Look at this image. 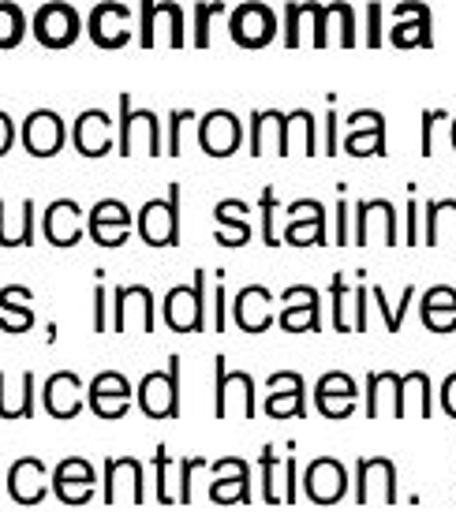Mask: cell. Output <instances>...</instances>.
<instances>
[{
	"label": "cell",
	"mask_w": 456,
	"mask_h": 512,
	"mask_svg": "<svg viewBox=\"0 0 456 512\" xmlns=\"http://www.w3.org/2000/svg\"><path fill=\"white\" fill-rule=\"evenodd\" d=\"M217 389H214V415L217 419H255L258 400H255V378L247 370H228V359H214Z\"/></svg>",
	"instance_id": "1"
},
{
	"label": "cell",
	"mask_w": 456,
	"mask_h": 512,
	"mask_svg": "<svg viewBox=\"0 0 456 512\" xmlns=\"http://www.w3.org/2000/svg\"><path fill=\"white\" fill-rule=\"evenodd\" d=\"M135 400L146 419H176L180 415V356H169V367L146 374Z\"/></svg>",
	"instance_id": "2"
},
{
	"label": "cell",
	"mask_w": 456,
	"mask_h": 512,
	"mask_svg": "<svg viewBox=\"0 0 456 512\" xmlns=\"http://www.w3.org/2000/svg\"><path fill=\"white\" fill-rule=\"evenodd\" d=\"M352 494L359 505H397V464L389 456H359Z\"/></svg>",
	"instance_id": "3"
},
{
	"label": "cell",
	"mask_w": 456,
	"mask_h": 512,
	"mask_svg": "<svg viewBox=\"0 0 456 512\" xmlns=\"http://www.w3.org/2000/svg\"><path fill=\"white\" fill-rule=\"evenodd\" d=\"M165 322L176 333H202L206 329V270H195L191 288H172L165 296Z\"/></svg>",
	"instance_id": "4"
},
{
	"label": "cell",
	"mask_w": 456,
	"mask_h": 512,
	"mask_svg": "<svg viewBox=\"0 0 456 512\" xmlns=\"http://www.w3.org/2000/svg\"><path fill=\"white\" fill-rule=\"evenodd\" d=\"M139 232L150 247H176L180 240V184L169 187V199H150L139 210Z\"/></svg>",
	"instance_id": "5"
},
{
	"label": "cell",
	"mask_w": 456,
	"mask_h": 512,
	"mask_svg": "<svg viewBox=\"0 0 456 512\" xmlns=\"http://www.w3.org/2000/svg\"><path fill=\"white\" fill-rule=\"evenodd\" d=\"M348 490H352V479H348V468L337 456H318L303 471V494L314 505H337V501L348 498Z\"/></svg>",
	"instance_id": "6"
},
{
	"label": "cell",
	"mask_w": 456,
	"mask_h": 512,
	"mask_svg": "<svg viewBox=\"0 0 456 512\" xmlns=\"http://www.w3.org/2000/svg\"><path fill=\"white\" fill-rule=\"evenodd\" d=\"M86 408L98 419H105V423L124 419L131 408V382L116 370H101L98 378L90 382V389H86Z\"/></svg>",
	"instance_id": "7"
},
{
	"label": "cell",
	"mask_w": 456,
	"mask_h": 512,
	"mask_svg": "<svg viewBox=\"0 0 456 512\" xmlns=\"http://www.w3.org/2000/svg\"><path fill=\"white\" fill-rule=\"evenodd\" d=\"M266 404L262 412L270 419H303L307 415V385H303V374L296 370H277L266 382Z\"/></svg>",
	"instance_id": "8"
},
{
	"label": "cell",
	"mask_w": 456,
	"mask_h": 512,
	"mask_svg": "<svg viewBox=\"0 0 456 512\" xmlns=\"http://www.w3.org/2000/svg\"><path fill=\"white\" fill-rule=\"evenodd\" d=\"M217 483H210V501L217 505H251V464L240 456H221L210 464Z\"/></svg>",
	"instance_id": "9"
},
{
	"label": "cell",
	"mask_w": 456,
	"mask_h": 512,
	"mask_svg": "<svg viewBox=\"0 0 456 512\" xmlns=\"http://www.w3.org/2000/svg\"><path fill=\"white\" fill-rule=\"evenodd\" d=\"M356 400H359V385L344 370H329L314 385V408L326 415V419H348V415L356 412Z\"/></svg>",
	"instance_id": "10"
},
{
	"label": "cell",
	"mask_w": 456,
	"mask_h": 512,
	"mask_svg": "<svg viewBox=\"0 0 456 512\" xmlns=\"http://www.w3.org/2000/svg\"><path fill=\"white\" fill-rule=\"evenodd\" d=\"M146 475H143V464L135 460V456H109L105 460V486H101V498L105 505H116L120 494L128 490V498L135 505H143L146 501Z\"/></svg>",
	"instance_id": "11"
},
{
	"label": "cell",
	"mask_w": 456,
	"mask_h": 512,
	"mask_svg": "<svg viewBox=\"0 0 456 512\" xmlns=\"http://www.w3.org/2000/svg\"><path fill=\"white\" fill-rule=\"evenodd\" d=\"M49 490H53V479L45 471L42 456H19L12 471H8V494H12V501H19V505H42L49 498Z\"/></svg>",
	"instance_id": "12"
},
{
	"label": "cell",
	"mask_w": 456,
	"mask_h": 512,
	"mask_svg": "<svg viewBox=\"0 0 456 512\" xmlns=\"http://www.w3.org/2000/svg\"><path fill=\"white\" fill-rule=\"evenodd\" d=\"M94 486H98V471L90 468V460L83 456H68L53 471V494L64 505H86L94 498Z\"/></svg>",
	"instance_id": "13"
},
{
	"label": "cell",
	"mask_w": 456,
	"mask_h": 512,
	"mask_svg": "<svg viewBox=\"0 0 456 512\" xmlns=\"http://www.w3.org/2000/svg\"><path fill=\"white\" fill-rule=\"evenodd\" d=\"M42 408L53 419H75V415L86 408V393H83V382H79V374L75 370H60L53 374L42 389Z\"/></svg>",
	"instance_id": "14"
},
{
	"label": "cell",
	"mask_w": 456,
	"mask_h": 512,
	"mask_svg": "<svg viewBox=\"0 0 456 512\" xmlns=\"http://www.w3.org/2000/svg\"><path fill=\"white\" fill-rule=\"evenodd\" d=\"M400 382L404 374L374 370L367 374V419H400Z\"/></svg>",
	"instance_id": "15"
},
{
	"label": "cell",
	"mask_w": 456,
	"mask_h": 512,
	"mask_svg": "<svg viewBox=\"0 0 456 512\" xmlns=\"http://www.w3.org/2000/svg\"><path fill=\"white\" fill-rule=\"evenodd\" d=\"M128 228H131V214L124 202L101 199L90 210V236L98 240V247H120L124 236H128Z\"/></svg>",
	"instance_id": "16"
},
{
	"label": "cell",
	"mask_w": 456,
	"mask_h": 512,
	"mask_svg": "<svg viewBox=\"0 0 456 512\" xmlns=\"http://www.w3.org/2000/svg\"><path fill=\"white\" fill-rule=\"evenodd\" d=\"M281 329L288 333H318L322 329V314H318V292L307 285L288 288L285 311H281Z\"/></svg>",
	"instance_id": "17"
},
{
	"label": "cell",
	"mask_w": 456,
	"mask_h": 512,
	"mask_svg": "<svg viewBox=\"0 0 456 512\" xmlns=\"http://www.w3.org/2000/svg\"><path fill=\"white\" fill-rule=\"evenodd\" d=\"M23 143L34 157H53L64 146V124H60L57 113H30L27 124H23Z\"/></svg>",
	"instance_id": "18"
},
{
	"label": "cell",
	"mask_w": 456,
	"mask_h": 512,
	"mask_svg": "<svg viewBox=\"0 0 456 512\" xmlns=\"http://www.w3.org/2000/svg\"><path fill=\"white\" fill-rule=\"evenodd\" d=\"M128 318H139V329L154 333V296H150V288H116V333H128Z\"/></svg>",
	"instance_id": "19"
},
{
	"label": "cell",
	"mask_w": 456,
	"mask_h": 512,
	"mask_svg": "<svg viewBox=\"0 0 456 512\" xmlns=\"http://www.w3.org/2000/svg\"><path fill=\"white\" fill-rule=\"evenodd\" d=\"M42 228H45V240L53 243V247H75L79 236H83V228H79V206L72 199H57L45 210Z\"/></svg>",
	"instance_id": "20"
},
{
	"label": "cell",
	"mask_w": 456,
	"mask_h": 512,
	"mask_svg": "<svg viewBox=\"0 0 456 512\" xmlns=\"http://www.w3.org/2000/svg\"><path fill=\"white\" fill-rule=\"evenodd\" d=\"M202 150L210 157H228L236 146H240V120L232 113H210L202 120Z\"/></svg>",
	"instance_id": "21"
},
{
	"label": "cell",
	"mask_w": 456,
	"mask_h": 512,
	"mask_svg": "<svg viewBox=\"0 0 456 512\" xmlns=\"http://www.w3.org/2000/svg\"><path fill=\"white\" fill-rule=\"evenodd\" d=\"M292 225H288V243L296 247H307V243H326V217H322V206L311 199L292 202Z\"/></svg>",
	"instance_id": "22"
},
{
	"label": "cell",
	"mask_w": 456,
	"mask_h": 512,
	"mask_svg": "<svg viewBox=\"0 0 456 512\" xmlns=\"http://www.w3.org/2000/svg\"><path fill=\"white\" fill-rule=\"evenodd\" d=\"M109 131H113L109 116L98 113V109H86V113L75 120L72 143L79 146L83 157H101V154H109Z\"/></svg>",
	"instance_id": "23"
},
{
	"label": "cell",
	"mask_w": 456,
	"mask_h": 512,
	"mask_svg": "<svg viewBox=\"0 0 456 512\" xmlns=\"http://www.w3.org/2000/svg\"><path fill=\"white\" fill-rule=\"evenodd\" d=\"M270 292L266 288H243L236 296V322H240L243 333H266L273 326V311H270Z\"/></svg>",
	"instance_id": "24"
},
{
	"label": "cell",
	"mask_w": 456,
	"mask_h": 512,
	"mask_svg": "<svg viewBox=\"0 0 456 512\" xmlns=\"http://www.w3.org/2000/svg\"><path fill=\"white\" fill-rule=\"evenodd\" d=\"M408 415H419V419L434 415V389H430L427 370H412L400 382V419H408Z\"/></svg>",
	"instance_id": "25"
},
{
	"label": "cell",
	"mask_w": 456,
	"mask_h": 512,
	"mask_svg": "<svg viewBox=\"0 0 456 512\" xmlns=\"http://www.w3.org/2000/svg\"><path fill=\"white\" fill-rule=\"evenodd\" d=\"M75 30H79V19H75V12L68 4H49L38 15V42L53 45V49L75 42Z\"/></svg>",
	"instance_id": "26"
},
{
	"label": "cell",
	"mask_w": 456,
	"mask_h": 512,
	"mask_svg": "<svg viewBox=\"0 0 456 512\" xmlns=\"http://www.w3.org/2000/svg\"><path fill=\"white\" fill-rule=\"evenodd\" d=\"M423 326L430 333H453L456 329V288H430L423 296Z\"/></svg>",
	"instance_id": "27"
},
{
	"label": "cell",
	"mask_w": 456,
	"mask_h": 512,
	"mask_svg": "<svg viewBox=\"0 0 456 512\" xmlns=\"http://www.w3.org/2000/svg\"><path fill=\"white\" fill-rule=\"evenodd\" d=\"M217 225H221V232H217V243L221 247H243V243L251 240V225L243 221V214H247V206L236 199L228 202H217Z\"/></svg>",
	"instance_id": "28"
},
{
	"label": "cell",
	"mask_w": 456,
	"mask_h": 512,
	"mask_svg": "<svg viewBox=\"0 0 456 512\" xmlns=\"http://www.w3.org/2000/svg\"><path fill=\"white\" fill-rule=\"evenodd\" d=\"M27 303H30V288H23V285L0 292V311H4L0 329H4V333H27V329L34 326V314H30Z\"/></svg>",
	"instance_id": "29"
},
{
	"label": "cell",
	"mask_w": 456,
	"mask_h": 512,
	"mask_svg": "<svg viewBox=\"0 0 456 512\" xmlns=\"http://www.w3.org/2000/svg\"><path fill=\"white\" fill-rule=\"evenodd\" d=\"M258 471H262V501H266V505H285V483H281L285 464L277 460V449H273V445H262Z\"/></svg>",
	"instance_id": "30"
},
{
	"label": "cell",
	"mask_w": 456,
	"mask_h": 512,
	"mask_svg": "<svg viewBox=\"0 0 456 512\" xmlns=\"http://www.w3.org/2000/svg\"><path fill=\"white\" fill-rule=\"evenodd\" d=\"M150 124V154H161V124H154V113H131L128 94H120V154L131 157V124Z\"/></svg>",
	"instance_id": "31"
},
{
	"label": "cell",
	"mask_w": 456,
	"mask_h": 512,
	"mask_svg": "<svg viewBox=\"0 0 456 512\" xmlns=\"http://www.w3.org/2000/svg\"><path fill=\"white\" fill-rule=\"evenodd\" d=\"M38 415V404H34V374H23V393L15 400H8V385H4V374H0V419H34Z\"/></svg>",
	"instance_id": "32"
},
{
	"label": "cell",
	"mask_w": 456,
	"mask_h": 512,
	"mask_svg": "<svg viewBox=\"0 0 456 512\" xmlns=\"http://www.w3.org/2000/svg\"><path fill=\"white\" fill-rule=\"evenodd\" d=\"M445 228L453 232V243H456V202H430L427 206V243L442 240Z\"/></svg>",
	"instance_id": "33"
},
{
	"label": "cell",
	"mask_w": 456,
	"mask_h": 512,
	"mask_svg": "<svg viewBox=\"0 0 456 512\" xmlns=\"http://www.w3.org/2000/svg\"><path fill=\"white\" fill-rule=\"evenodd\" d=\"M169 468H172V456L165 445H157V453H154V471H157V486H154V494L161 505H176V494L169 490Z\"/></svg>",
	"instance_id": "34"
},
{
	"label": "cell",
	"mask_w": 456,
	"mask_h": 512,
	"mask_svg": "<svg viewBox=\"0 0 456 512\" xmlns=\"http://www.w3.org/2000/svg\"><path fill=\"white\" fill-rule=\"evenodd\" d=\"M412 296H415V288H404V299H400V307H389V303H385V292H382V288H374V299H378V307H382L389 333H400V326H404V314H408V303H412Z\"/></svg>",
	"instance_id": "35"
},
{
	"label": "cell",
	"mask_w": 456,
	"mask_h": 512,
	"mask_svg": "<svg viewBox=\"0 0 456 512\" xmlns=\"http://www.w3.org/2000/svg\"><path fill=\"white\" fill-rule=\"evenodd\" d=\"M199 468H210V460H202V456H184L180 460V490H176L180 505H191V475Z\"/></svg>",
	"instance_id": "36"
},
{
	"label": "cell",
	"mask_w": 456,
	"mask_h": 512,
	"mask_svg": "<svg viewBox=\"0 0 456 512\" xmlns=\"http://www.w3.org/2000/svg\"><path fill=\"white\" fill-rule=\"evenodd\" d=\"M333 329L348 333V288H344L341 273L333 277Z\"/></svg>",
	"instance_id": "37"
},
{
	"label": "cell",
	"mask_w": 456,
	"mask_h": 512,
	"mask_svg": "<svg viewBox=\"0 0 456 512\" xmlns=\"http://www.w3.org/2000/svg\"><path fill=\"white\" fill-rule=\"evenodd\" d=\"M300 501V464L288 456L285 460V505H296Z\"/></svg>",
	"instance_id": "38"
},
{
	"label": "cell",
	"mask_w": 456,
	"mask_h": 512,
	"mask_svg": "<svg viewBox=\"0 0 456 512\" xmlns=\"http://www.w3.org/2000/svg\"><path fill=\"white\" fill-rule=\"evenodd\" d=\"M273 191H262V236H266V247H277V236H273Z\"/></svg>",
	"instance_id": "39"
},
{
	"label": "cell",
	"mask_w": 456,
	"mask_h": 512,
	"mask_svg": "<svg viewBox=\"0 0 456 512\" xmlns=\"http://www.w3.org/2000/svg\"><path fill=\"white\" fill-rule=\"evenodd\" d=\"M438 404H442V412L449 419H456V370L442 382V393H438Z\"/></svg>",
	"instance_id": "40"
},
{
	"label": "cell",
	"mask_w": 456,
	"mask_h": 512,
	"mask_svg": "<svg viewBox=\"0 0 456 512\" xmlns=\"http://www.w3.org/2000/svg\"><path fill=\"white\" fill-rule=\"evenodd\" d=\"M184 120H191V113H187V109H176V113H172V139H169V154L172 157L180 154V124H184Z\"/></svg>",
	"instance_id": "41"
},
{
	"label": "cell",
	"mask_w": 456,
	"mask_h": 512,
	"mask_svg": "<svg viewBox=\"0 0 456 512\" xmlns=\"http://www.w3.org/2000/svg\"><path fill=\"white\" fill-rule=\"evenodd\" d=\"M356 333H367V288H356Z\"/></svg>",
	"instance_id": "42"
},
{
	"label": "cell",
	"mask_w": 456,
	"mask_h": 512,
	"mask_svg": "<svg viewBox=\"0 0 456 512\" xmlns=\"http://www.w3.org/2000/svg\"><path fill=\"white\" fill-rule=\"evenodd\" d=\"M94 333H105V288H101V281L94 292Z\"/></svg>",
	"instance_id": "43"
},
{
	"label": "cell",
	"mask_w": 456,
	"mask_h": 512,
	"mask_svg": "<svg viewBox=\"0 0 456 512\" xmlns=\"http://www.w3.org/2000/svg\"><path fill=\"white\" fill-rule=\"evenodd\" d=\"M214 329L225 333V285L217 281V296H214Z\"/></svg>",
	"instance_id": "44"
},
{
	"label": "cell",
	"mask_w": 456,
	"mask_h": 512,
	"mask_svg": "<svg viewBox=\"0 0 456 512\" xmlns=\"http://www.w3.org/2000/svg\"><path fill=\"white\" fill-rule=\"evenodd\" d=\"M15 139V128H12V116L0 113V154H8V146Z\"/></svg>",
	"instance_id": "45"
},
{
	"label": "cell",
	"mask_w": 456,
	"mask_h": 512,
	"mask_svg": "<svg viewBox=\"0 0 456 512\" xmlns=\"http://www.w3.org/2000/svg\"><path fill=\"white\" fill-rule=\"evenodd\" d=\"M348 240V210H344V202L337 206V243Z\"/></svg>",
	"instance_id": "46"
},
{
	"label": "cell",
	"mask_w": 456,
	"mask_h": 512,
	"mask_svg": "<svg viewBox=\"0 0 456 512\" xmlns=\"http://www.w3.org/2000/svg\"><path fill=\"white\" fill-rule=\"evenodd\" d=\"M0 494H4V490H0Z\"/></svg>",
	"instance_id": "47"
}]
</instances>
